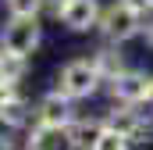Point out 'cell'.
I'll list each match as a JSON object with an SVG mask.
<instances>
[{"mask_svg": "<svg viewBox=\"0 0 153 150\" xmlns=\"http://www.w3.org/2000/svg\"><path fill=\"white\" fill-rule=\"evenodd\" d=\"M11 97H18V82L0 79V104H4V100H11Z\"/></svg>", "mask_w": 153, "mask_h": 150, "instance_id": "16", "label": "cell"}, {"mask_svg": "<svg viewBox=\"0 0 153 150\" xmlns=\"http://www.w3.org/2000/svg\"><path fill=\"white\" fill-rule=\"evenodd\" d=\"M0 150H29L25 143H14V136L11 140H0Z\"/></svg>", "mask_w": 153, "mask_h": 150, "instance_id": "18", "label": "cell"}, {"mask_svg": "<svg viewBox=\"0 0 153 150\" xmlns=\"http://www.w3.org/2000/svg\"><path fill=\"white\" fill-rule=\"evenodd\" d=\"M139 36H146V43H150V46H153V18H150V22H146V25H143V32H139Z\"/></svg>", "mask_w": 153, "mask_h": 150, "instance_id": "19", "label": "cell"}, {"mask_svg": "<svg viewBox=\"0 0 153 150\" xmlns=\"http://www.w3.org/2000/svg\"><path fill=\"white\" fill-rule=\"evenodd\" d=\"M100 86H103V79L96 72V64L89 61V57H75V61H68L61 72H57V93H64L68 100H89L93 93H100Z\"/></svg>", "mask_w": 153, "mask_h": 150, "instance_id": "1", "label": "cell"}, {"mask_svg": "<svg viewBox=\"0 0 153 150\" xmlns=\"http://www.w3.org/2000/svg\"><path fill=\"white\" fill-rule=\"evenodd\" d=\"M75 100H68L64 93H46V97H39V104L32 107V122L36 125H71V118H75V107H71Z\"/></svg>", "mask_w": 153, "mask_h": 150, "instance_id": "5", "label": "cell"}, {"mask_svg": "<svg viewBox=\"0 0 153 150\" xmlns=\"http://www.w3.org/2000/svg\"><path fill=\"white\" fill-rule=\"evenodd\" d=\"M100 11H103L100 0H68L64 14H61V25L71 29V32H89V29H96Z\"/></svg>", "mask_w": 153, "mask_h": 150, "instance_id": "6", "label": "cell"}, {"mask_svg": "<svg viewBox=\"0 0 153 150\" xmlns=\"http://www.w3.org/2000/svg\"><path fill=\"white\" fill-rule=\"evenodd\" d=\"M89 61L96 64V72H100L103 82H107V79H114L121 68H128V64H125V54H121V46H117V43H103V46H96Z\"/></svg>", "mask_w": 153, "mask_h": 150, "instance_id": "9", "label": "cell"}, {"mask_svg": "<svg viewBox=\"0 0 153 150\" xmlns=\"http://www.w3.org/2000/svg\"><path fill=\"white\" fill-rule=\"evenodd\" d=\"M107 93H111L114 104H135V107H143L153 97V75L139 72V68H121L114 79H107Z\"/></svg>", "mask_w": 153, "mask_h": 150, "instance_id": "3", "label": "cell"}, {"mask_svg": "<svg viewBox=\"0 0 153 150\" xmlns=\"http://www.w3.org/2000/svg\"><path fill=\"white\" fill-rule=\"evenodd\" d=\"M125 150H135V147H132V143H128V147H125Z\"/></svg>", "mask_w": 153, "mask_h": 150, "instance_id": "22", "label": "cell"}, {"mask_svg": "<svg viewBox=\"0 0 153 150\" xmlns=\"http://www.w3.org/2000/svg\"><path fill=\"white\" fill-rule=\"evenodd\" d=\"M125 147H128V140H125V136H117L114 129H103V132H100V140L93 143V150H125Z\"/></svg>", "mask_w": 153, "mask_h": 150, "instance_id": "14", "label": "cell"}, {"mask_svg": "<svg viewBox=\"0 0 153 150\" xmlns=\"http://www.w3.org/2000/svg\"><path fill=\"white\" fill-rule=\"evenodd\" d=\"M146 4H150V11H153V0H146Z\"/></svg>", "mask_w": 153, "mask_h": 150, "instance_id": "21", "label": "cell"}, {"mask_svg": "<svg viewBox=\"0 0 153 150\" xmlns=\"http://www.w3.org/2000/svg\"><path fill=\"white\" fill-rule=\"evenodd\" d=\"M0 122H7V125H11L14 132H18V129H29V125H32V107H29V104L22 100V93L0 104Z\"/></svg>", "mask_w": 153, "mask_h": 150, "instance_id": "11", "label": "cell"}, {"mask_svg": "<svg viewBox=\"0 0 153 150\" xmlns=\"http://www.w3.org/2000/svg\"><path fill=\"white\" fill-rule=\"evenodd\" d=\"M125 4H128L132 11H139V14H153V11H150V4H146V0H125Z\"/></svg>", "mask_w": 153, "mask_h": 150, "instance_id": "17", "label": "cell"}, {"mask_svg": "<svg viewBox=\"0 0 153 150\" xmlns=\"http://www.w3.org/2000/svg\"><path fill=\"white\" fill-rule=\"evenodd\" d=\"M43 39V25H39V14H25V18H7V29L0 36V46L18 54V57H29Z\"/></svg>", "mask_w": 153, "mask_h": 150, "instance_id": "4", "label": "cell"}, {"mask_svg": "<svg viewBox=\"0 0 153 150\" xmlns=\"http://www.w3.org/2000/svg\"><path fill=\"white\" fill-rule=\"evenodd\" d=\"M103 125H107V129H114L117 136H125L128 143H132L139 132H146V122H143V114H139L135 104H114L111 111L103 114Z\"/></svg>", "mask_w": 153, "mask_h": 150, "instance_id": "7", "label": "cell"}, {"mask_svg": "<svg viewBox=\"0 0 153 150\" xmlns=\"http://www.w3.org/2000/svg\"><path fill=\"white\" fill-rule=\"evenodd\" d=\"M25 72H29V57H18V54H11V50L0 46V79H7V82H22Z\"/></svg>", "mask_w": 153, "mask_h": 150, "instance_id": "12", "label": "cell"}, {"mask_svg": "<svg viewBox=\"0 0 153 150\" xmlns=\"http://www.w3.org/2000/svg\"><path fill=\"white\" fill-rule=\"evenodd\" d=\"M64 4H68V0H43V14H46V18H53V22H61Z\"/></svg>", "mask_w": 153, "mask_h": 150, "instance_id": "15", "label": "cell"}, {"mask_svg": "<svg viewBox=\"0 0 153 150\" xmlns=\"http://www.w3.org/2000/svg\"><path fill=\"white\" fill-rule=\"evenodd\" d=\"M146 129H150V132H153V118H150V125H146Z\"/></svg>", "mask_w": 153, "mask_h": 150, "instance_id": "20", "label": "cell"}, {"mask_svg": "<svg viewBox=\"0 0 153 150\" xmlns=\"http://www.w3.org/2000/svg\"><path fill=\"white\" fill-rule=\"evenodd\" d=\"M103 129H107V125H103V118H71V125H68L75 150H93V143L100 140V132H103Z\"/></svg>", "mask_w": 153, "mask_h": 150, "instance_id": "10", "label": "cell"}, {"mask_svg": "<svg viewBox=\"0 0 153 150\" xmlns=\"http://www.w3.org/2000/svg\"><path fill=\"white\" fill-rule=\"evenodd\" d=\"M11 18H25V14H43V0H4Z\"/></svg>", "mask_w": 153, "mask_h": 150, "instance_id": "13", "label": "cell"}, {"mask_svg": "<svg viewBox=\"0 0 153 150\" xmlns=\"http://www.w3.org/2000/svg\"><path fill=\"white\" fill-rule=\"evenodd\" d=\"M25 147L29 150H75V143H71L68 125H36L32 122Z\"/></svg>", "mask_w": 153, "mask_h": 150, "instance_id": "8", "label": "cell"}, {"mask_svg": "<svg viewBox=\"0 0 153 150\" xmlns=\"http://www.w3.org/2000/svg\"><path fill=\"white\" fill-rule=\"evenodd\" d=\"M143 18L146 14H139V11H132L125 0H114L111 7H103L100 11V22H96V29L103 32L107 43H128V39H135L143 32Z\"/></svg>", "mask_w": 153, "mask_h": 150, "instance_id": "2", "label": "cell"}]
</instances>
